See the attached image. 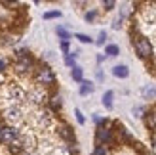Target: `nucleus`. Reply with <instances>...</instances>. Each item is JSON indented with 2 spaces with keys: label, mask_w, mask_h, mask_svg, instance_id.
Returning a JSON list of instances; mask_svg holds the SVG:
<instances>
[{
  "label": "nucleus",
  "mask_w": 156,
  "mask_h": 155,
  "mask_svg": "<svg viewBox=\"0 0 156 155\" xmlns=\"http://www.w3.org/2000/svg\"><path fill=\"white\" fill-rule=\"evenodd\" d=\"M135 50H137V54L141 58H151L152 56V46H151V42L147 40L145 36L135 38Z\"/></svg>",
  "instance_id": "obj_1"
},
{
  "label": "nucleus",
  "mask_w": 156,
  "mask_h": 155,
  "mask_svg": "<svg viewBox=\"0 0 156 155\" xmlns=\"http://www.w3.org/2000/svg\"><path fill=\"white\" fill-rule=\"evenodd\" d=\"M36 81L40 82V84H53V81H55V75H53V71H51L50 67H42V69H38Z\"/></svg>",
  "instance_id": "obj_2"
},
{
  "label": "nucleus",
  "mask_w": 156,
  "mask_h": 155,
  "mask_svg": "<svg viewBox=\"0 0 156 155\" xmlns=\"http://www.w3.org/2000/svg\"><path fill=\"white\" fill-rule=\"evenodd\" d=\"M15 140V130L10 128V127H4L0 128V142L2 144H13Z\"/></svg>",
  "instance_id": "obj_3"
},
{
  "label": "nucleus",
  "mask_w": 156,
  "mask_h": 155,
  "mask_svg": "<svg viewBox=\"0 0 156 155\" xmlns=\"http://www.w3.org/2000/svg\"><path fill=\"white\" fill-rule=\"evenodd\" d=\"M112 75L118 77V79H126L129 75V69L126 65H116V67H112Z\"/></svg>",
  "instance_id": "obj_4"
},
{
  "label": "nucleus",
  "mask_w": 156,
  "mask_h": 155,
  "mask_svg": "<svg viewBox=\"0 0 156 155\" xmlns=\"http://www.w3.org/2000/svg\"><path fill=\"white\" fill-rule=\"evenodd\" d=\"M30 67H33V61H30V58L23 56V59H21L19 63H17V71H21V73H27Z\"/></svg>",
  "instance_id": "obj_5"
},
{
  "label": "nucleus",
  "mask_w": 156,
  "mask_h": 155,
  "mask_svg": "<svg viewBox=\"0 0 156 155\" xmlns=\"http://www.w3.org/2000/svg\"><path fill=\"white\" fill-rule=\"evenodd\" d=\"M111 138H112V134H111L108 128H99L97 130V140L99 142H111Z\"/></svg>",
  "instance_id": "obj_6"
},
{
  "label": "nucleus",
  "mask_w": 156,
  "mask_h": 155,
  "mask_svg": "<svg viewBox=\"0 0 156 155\" xmlns=\"http://www.w3.org/2000/svg\"><path fill=\"white\" fill-rule=\"evenodd\" d=\"M93 88H95V86H93V84H91L90 81H82L80 94H82V96H88V94H91V92H93Z\"/></svg>",
  "instance_id": "obj_7"
},
{
  "label": "nucleus",
  "mask_w": 156,
  "mask_h": 155,
  "mask_svg": "<svg viewBox=\"0 0 156 155\" xmlns=\"http://www.w3.org/2000/svg\"><path fill=\"white\" fill-rule=\"evenodd\" d=\"M112 98H114V92H112V90L105 92V96H103V105L107 107V109H111V107H112Z\"/></svg>",
  "instance_id": "obj_8"
},
{
  "label": "nucleus",
  "mask_w": 156,
  "mask_h": 155,
  "mask_svg": "<svg viewBox=\"0 0 156 155\" xmlns=\"http://www.w3.org/2000/svg\"><path fill=\"white\" fill-rule=\"evenodd\" d=\"M143 98H145V100H149V98H156V88H154V86H151V84H149V86H145V88H143Z\"/></svg>",
  "instance_id": "obj_9"
},
{
  "label": "nucleus",
  "mask_w": 156,
  "mask_h": 155,
  "mask_svg": "<svg viewBox=\"0 0 156 155\" xmlns=\"http://www.w3.org/2000/svg\"><path fill=\"white\" fill-rule=\"evenodd\" d=\"M59 134L63 136V138H67V140H73V138H74L71 127H63V128H59Z\"/></svg>",
  "instance_id": "obj_10"
},
{
  "label": "nucleus",
  "mask_w": 156,
  "mask_h": 155,
  "mask_svg": "<svg viewBox=\"0 0 156 155\" xmlns=\"http://www.w3.org/2000/svg\"><path fill=\"white\" fill-rule=\"evenodd\" d=\"M19 113H21V111L17 109V107H12V109H8V111H6V117H8V119H12V121H17V119H19Z\"/></svg>",
  "instance_id": "obj_11"
},
{
  "label": "nucleus",
  "mask_w": 156,
  "mask_h": 155,
  "mask_svg": "<svg viewBox=\"0 0 156 155\" xmlns=\"http://www.w3.org/2000/svg\"><path fill=\"white\" fill-rule=\"evenodd\" d=\"M118 52H120V48L116 44H108L107 48H105V54L107 56H118Z\"/></svg>",
  "instance_id": "obj_12"
},
{
  "label": "nucleus",
  "mask_w": 156,
  "mask_h": 155,
  "mask_svg": "<svg viewBox=\"0 0 156 155\" xmlns=\"http://www.w3.org/2000/svg\"><path fill=\"white\" fill-rule=\"evenodd\" d=\"M57 35H59V38H61L63 42H69V40H71V35H69V31H65L63 27H57Z\"/></svg>",
  "instance_id": "obj_13"
},
{
  "label": "nucleus",
  "mask_w": 156,
  "mask_h": 155,
  "mask_svg": "<svg viewBox=\"0 0 156 155\" xmlns=\"http://www.w3.org/2000/svg\"><path fill=\"white\" fill-rule=\"evenodd\" d=\"M71 75H73V79L74 81H78V82H82V69L80 67H73V71H71Z\"/></svg>",
  "instance_id": "obj_14"
},
{
  "label": "nucleus",
  "mask_w": 156,
  "mask_h": 155,
  "mask_svg": "<svg viewBox=\"0 0 156 155\" xmlns=\"http://www.w3.org/2000/svg\"><path fill=\"white\" fill-rule=\"evenodd\" d=\"M53 17H61V12L53 10V12H46L44 13V19H53Z\"/></svg>",
  "instance_id": "obj_15"
},
{
  "label": "nucleus",
  "mask_w": 156,
  "mask_h": 155,
  "mask_svg": "<svg viewBox=\"0 0 156 155\" xmlns=\"http://www.w3.org/2000/svg\"><path fill=\"white\" fill-rule=\"evenodd\" d=\"M76 38H78L80 42H86V44H88V42H91V38H90L88 35H82V33H78V35H76Z\"/></svg>",
  "instance_id": "obj_16"
},
{
  "label": "nucleus",
  "mask_w": 156,
  "mask_h": 155,
  "mask_svg": "<svg viewBox=\"0 0 156 155\" xmlns=\"http://www.w3.org/2000/svg\"><path fill=\"white\" fill-rule=\"evenodd\" d=\"M74 115H76V121L80 123V125H84V123H86V119H84V115H82V111H80V109H76V111H74Z\"/></svg>",
  "instance_id": "obj_17"
},
{
  "label": "nucleus",
  "mask_w": 156,
  "mask_h": 155,
  "mask_svg": "<svg viewBox=\"0 0 156 155\" xmlns=\"http://www.w3.org/2000/svg\"><path fill=\"white\" fill-rule=\"evenodd\" d=\"M65 63H67L69 67H74V56H73V54H71V56L67 54V58H65Z\"/></svg>",
  "instance_id": "obj_18"
},
{
  "label": "nucleus",
  "mask_w": 156,
  "mask_h": 155,
  "mask_svg": "<svg viewBox=\"0 0 156 155\" xmlns=\"http://www.w3.org/2000/svg\"><path fill=\"white\" fill-rule=\"evenodd\" d=\"M93 155H107V149L103 148V146H97L95 151H93Z\"/></svg>",
  "instance_id": "obj_19"
},
{
  "label": "nucleus",
  "mask_w": 156,
  "mask_h": 155,
  "mask_svg": "<svg viewBox=\"0 0 156 155\" xmlns=\"http://www.w3.org/2000/svg\"><path fill=\"white\" fill-rule=\"evenodd\" d=\"M105 38H107V33H105V31H101V33H99V38H97V44H99V46L105 44Z\"/></svg>",
  "instance_id": "obj_20"
},
{
  "label": "nucleus",
  "mask_w": 156,
  "mask_h": 155,
  "mask_svg": "<svg viewBox=\"0 0 156 155\" xmlns=\"http://www.w3.org/2000/svg\"><path fill=\"white\" fill-rule=\"evenodd\" d=\"M103 6H105V10H112V8H114V0H105Z\"/></svg>",
  "instance_id": "obj_21"
},
{
  "label": "nucleus",
  "mask_w": 156,
  "mask_h": 155,
  "mask_svg": "<svg viewBox=\"0 0 156 155\" xmlns=\"http://www.w3.org/2000/svg\"><path fill=\"white\" fill-rule=\"evenodd\" d=\"M147 123H149V127H156V113H152L151 117H149V121H147Z\"/></svg>",
  "instance_id": "obj_22"
},
{
  "label": "nucleus",
  "mask_w": 156,
  "mask_h": 155,
  "mask_svg": "<svg viewBox=\"0 0 156 155\" xmlns=\"http://www.w3.org/2000/svg\"><path fill=\"white\" fill-rule=\"evenodd\" d=\"M95 15H97V12H88V13H86V19L93 21V19H95Z\"/></svg>",
  "instance_id": "obj_23"
},
{
  "label": "nucleus",
  "mask_w": 156,
  "mask_h": 155,
  "mask_svg": "<svg viewBox=\"0 0 156 155\" xmlns=\"http://www.w3.org/2000/svg\"><path fill=\"white\" fill-rule=\"evenodd\" d=\"M51 105L55 107V109H57V107H61V98H53L51 100Z\"/></svg>",
  "instance_id": "obj_24"
},
{
  "label": "nucleus",
  "mask_w": 156,
  "mask_h": 155,
  "mask_svg": "<svg viewBox=\"0 0 156 155\" xmlns=\"http://www.w3.org/2000/svg\"><path fill=\"white\" fill-rule=\"evenodd\" d=\"M133 113H135V117H141V113H143V107H135V109H133Z\"/></svg>",
  "instance_id": "obj_25"
},
{
  "label": "nucleus",
  "mask_w": 156,
  "mask_h": 155,
  "mask_svg": "<svg viewBox=\"0 0 156 155\" xmlns=\"http://www.w3.org/2000/svg\"><path fill=\"white\" fill-rule=\"evenodd\" d=\"M61 50L67 54V52H69V42H61Z\"/></svg>",
  "instance_id": "obj_26"
},
{
  "label": "nucleus",
  "mask_w": 156,
  "mask_h": 155,
  "mask_svg": "<svg viewBox=\"0 0 156 155\" xmlns=\"http://www.w3.org/2000/svg\"><path fill=\"white\" fill-rule=\"evenodd\" d=\"M4 69H6V61L0 59V71H4Z\"/></svg>",
  "instance_id": "obj_27"
}]
</instances>
